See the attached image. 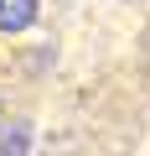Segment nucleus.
Masks as SVG:
<instances>
[{"mask_svg": "<svg viewBox=\"0 0 150 156\" xmlns=\"http://www.w3.org/2000/svg\"><path fill=\"white\" fill-rule=\"evenodd\" d=\"M36 21V0H0V31H26Z\"/></svg>", "mask_w": 150, "mask_h": 156, "instance_id": "obj_1", "label": "nucleus"}, {"mask_svg": "<svg viewBox=\"0 0 150 156\" xmlns=\"http://www.w3.org/2000/svg\"><path fill=\"white\" fill-rule=\"evenodd\" d=\"M21 146H26V130L11 135V125H5V135H0V156H21Z\"/></svg>", "mask_w": 150, "mask_h": 156, "instance_id": "obj_2", "label": "nucleus"}]
</instances>
